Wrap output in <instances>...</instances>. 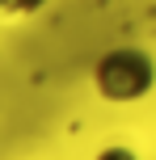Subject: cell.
<instances>
[{"label": "cell", "instance_id": "1", "mask_svg": "<svg viewBox=\"0 0 156 160\" xmlns=\"http://www.w3.org/2000/svg\"><path fill=\"white\" fill-rule=\"evenodd\" d=\"M152 84V63L139 51H110L97 63V88L114 101H131Z\"/></svg>", "mask_w": 156, "mask_h": 160}, {"label": "cell", "instance_id": "2", "mask_svg": "<svg viewBox=\"0 0 156 160\" xmlns=\"http://www.w3.org/2000/svg\"><path fill=\"white\" fill-rule=\"evenodd\" d=\"M42 0H0V13H30V8H38Z\"/></svg>", "mask_w": 156, "mask_h": 160}, {"label": "cell", "instance_id": "3", "mask_svg": "<svg viewBox=\"0 0 156 160\" xmlns=\"http://www.w3.org/2000/svg\"><path fill=\"white\" fill-rule=\"evenodd\" d=\"M97 160H135V156L127 152V148H110V152H101Z\"/></svg>", "mask_w": 156, "mask_h": 160}]
</instances>
